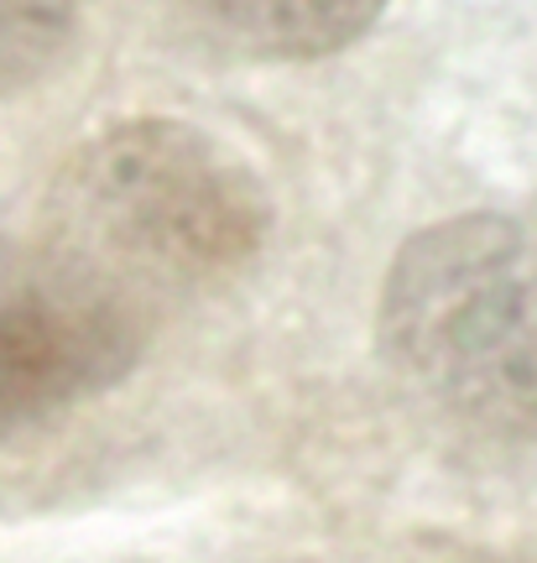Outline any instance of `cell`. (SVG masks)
Segmentation results:
<instances>
[{
	"label": "cell",
	"instance_id": "obj_3",
	"mask_svg": "<svg viewBox=\"0 0 537 563\" xmlns=\"http://www.w3.org/2000/svg\"><path fill=\"white\" fill-rule=\"evenodd\" d=\"M146 334L152 323L47 235L0 230V443L120 386Z\"/></svg>",
	"mask_w": 537,
	"mask_h": 563
},
{
	"label": "cell",
	"instance_id": "obj_4",
	"mask_svg": "<svg viewBox=\"0 0 537 563\" xmlns=\"http://www.w3.org/2000/svg\"><path fill=\"white\" fill-rule=\"evenodd\" d=\"M204 37L261 63H314L371 32L386 0H167Z\"/></svg>",
	"mask_w": 537,
	"mask_h": 563
},
{
	"label": "cell",
	"instance_id": "obj_2",
	"mask_svg": "<svg viewBox=\"0 0 537 563\" xmlns=\"http://www.w3.org/2000/svg\"><path fill=\"white\" fill-rule=\"evenodd\" d=\"M386 371L475 439L537 443V199L428 224L376 302Z\"/></svg>",
	"mask_w": 537,
	"mask_h": 563
},
{
	"label": "cell",
	"instance_id": "obj_1",
	"mask_svg": "<svg viewBox=\"0 0 537 563\" xmlns=\"http://www.w3.org/2000/svg\"><path fill=\"white\" fill-rule=\"evenodd\" d=\"M277 224L256 162L173 115H136L74 146L42 199L37 235L152 323L256 262Z\"/></svg>",
	"mask_w": 537,
	"mask_h": 563
},
{
	"label": "cell",
	"instance_id": "obj_5",
	"mask_svg": "<svg viewBox=\"0 0 537 563\" xmlns=\"http://www.w3.org/2000/svg\"><path fill=\"white\" fill-rule=\"evenodd\" d=\"M84 0H0V95L42 84L74 47Z\"/></svg>",
	"mask_w": 537,
	"mask_h": 563
}]
</instances>
